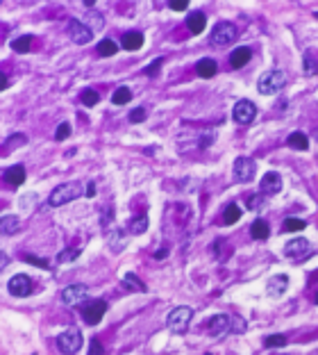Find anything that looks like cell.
Wrapping results in <instances>:
<instances>
[{
    "instance_id": "1",
    "label": "cell",
    "mask_w": 318,
    "mask_h": 355,
    "mask_svg": "<svg viewBox=\"0 0 318 355\" xmlns=\"http://www.w3.org/2000/svg\"><path fill=\"white\" fill-rule=\"evenodd\" d=\"M284 84H286V75L277 69L266 71V73H261V78L257 80V89H259V94H264V96L279 94L284 89Z\"/></svg>"
},
{
    "instance_id": "2",
    "label": "cell",
    "mask_w": 318,
    "mask_h": 355,
    "mask_svg": "<svg viewBox=\"0 0 318 355\" xmlns=\"http://www.w3.org/2000/svg\"><path fill=\"white\" fill-rule=\"evenodd\" d=\"M82 194V185L80 183H66V185H59V187L53 189L48 198V205L53 207H59V205H66V203L75 201V198Z\"/></svg>"
},
{
    "instance_id": "3",
    "label": "cell",
    "mask_w": 318,
    "mask_h": 355,
    "mask_svg": "<svg viewBox=\"0 0 318 355\" xmlns=\"http://www.w3.org/2000/svg\"><path fill=\"white\" fill-rule=\"evenodd\" d=\"M191 316H193V310L186 305H180V307H175V310H171V314H168V319H166L168 330H173L175 335H184L189 323H191Z\"/></svg>"
},
{
    "instance_id": "4",
    "label": "cell",
    "mask_w": 318,
    "mask_h": 355,
    "mask_svg": "<svg viewBox=\"0 0 318 355\" xmlns=\"http://www.w3.org/2000/svg\"><path fill=\"white\" fill-rule=\"evenodd\" d=\"M236 25L234 23H227V21H220V23L214 25V30H211V44L218 46V48H223V46H230L236 41Z\"/></svg>"
},
{
    "instance_id": "5",
    "label": "cell",
    "mask_w": 318,
    "mask_h": 355,
    "mask_svg": "<svg viewBox=\"0 0 318 355\" xmlns=\"http://www.w3.org/2000/svg\"><path fill=\"white\" fill-rule=\"evenodd\" d=\"M57 348L62 350L64 355H75L80 348H82V332L75 330V328L64 330L62 335L57 337Z\"/></svg>"
},
{
    "instance_id": "6",
    "label": "cell",
    "mask_w": 318,
    "mask_h": 355,
    "mask_svg": "<svg viewBox=\"0 0 318 355\" xmlns=\"http://www.w3.org/2000/svg\"><path fill=\"white\" fill-rule=\"evenodd\" d=\"M311 253H313L311 251V244H309V239H304V237L291 239V242H286V246H284V255L289 257V260H293V262L307 260Z\"/></svg>"
},
{
    "instance_id": "7",
    "label": "cell",
    "mask_w": 318,
    "mask_h": 355,
    "mask_svg": "<svg viewBox=\"0 0 318 355\" xmlns=\"http://www.w3.org/2000/svg\"><path fill=\"white\" fill-rule=\"evenodd\" d=\"M232 116H234L236 123L241 125H248L254 121V116H257V105L252 103V100H239V103L234 105V109H232Z\"/></svg>"
},
{
    "instance_id": "8",
    "label": "cell",
    "mask_w": 318,
    "mask_h": 355,
    "mask_svg": "<svg viewBox=\"0 0 318 355\" xmlns=\"http://www.w3.org/2000/svg\"><path fill=\"white\" fill-rule=\"evenodd\" d=\"M205 328L209 330L211 337H220L225 332H232V314H214L211 319H207Z\"/></svg>"
},
{
    "instance_id": "9",
    "label": "cell",
    "mask_w": 318,
    "mask_h": 355,
    "mask_svg": "<svg viewBox=\"0 0 318 355\" xmlns=\"http://www.w3.org/2000/svg\"><path fill=\"white\" fill-rule=\"evenodd\" d=\"M105 312H107V303L105 301H89L87 305L82 307V319L87 321L89 325H96L103 321Z\"/></svg>"
},
{
    "instance_id": "10",
    "label": "cell",
    "mask_w": 318,
    "mask_h": 355,
    "mask_svg": "<svg viewBox=\"0 0 318 355\" xmlns=\"http://www.w3.org/2000/svg\"><path fill=\"white\" fill-rule=\"evenodd\" d=\"M69 37H71V41L84 46V44H89V41H91L93 30L89 28L87 23H82V21H71V23H69Z\"/></svg>"
},
{
    "instance_id": "11",
    "label": "cell",
    "mask_w": 318,
    "mask_h": 355,
    "mask_svg": "<svg viewBox=\"0 0 318 355\" xmlns=\"http://www.w3.org/2000/svg\"><path fill=\"white\" fill-rule=\"evenodd\" d=\"M254 171H257L254 159H250V157H236L234 159V177L239 180V183H250V180L254 177Z\"/></svg>"
},
{
    "instance_id": "12",
    "label": "cell",
    "mask_w": 318,
    "mask_h": 355,
    "mask_svg": "<svg viewBox=\"0 0 318 355\" xmlns=\"http://www.w3.org/2000/svg\"><path fill=\"white\" fill-rule=\"evenodd\" d=\"M7 289H10L12 296H19V298H23V296H30V294H32L35 285H32V280H30L28 276L19 273V276L10 278V285H7Z\"/></svg>"
},
{
    "instance_id": "13",
    "label": "cell",
    "mask_w": 318,
    "mask_h": 355,
    "mask_svg": "<svg viewBox=\"0 0 318 355\" xmlns=\"http://www.w3.org/2000/svg\"><path fill=\"white\" fill-rule=\"evenodd\" d=\"M87 298V287L84 285H71L62 291V303L64 305H78Z\"/></svg>"
},
{
    "instance_id": "14",
    "label": "cell",
    "mask_w": 318,
    "mask_h": 355,
    "mask_svg": "<svg viewBox=\"0 0 318 355\" xmlns=\"http://www.w3.org/2000/svg\"><path fill=\"white\" fill-rule=\"evenodd\" d=\"M282 187H284V183H282V175H279V173L270 171V173H266V175L261 177V194L275 196V194L282 192Z\"/></svg>"
},
{
    "instance_id": "15",
    "label": "cell",
    "mask_w": 318,
    "mask_h": 355,
    "mask_svg": "<svg viewBox=\"0 0 318 355\" xmlns=\"http://www.w3.org/2000/svg\"><path fill=\"white\" fill-rule=\"evenodd\" d=\"M286 289H289V276H286V273H277V276H273L268 280V285H266V291H268V296H273V298L282 296Z\"/></svg>"
},
{
    "instance_id": "16",
    "label": "cell",
    "mask_w": 318,
    "mask_h": 355,
    "mask_svg": "<svg viewBox=\"0 0 318 355\" xmlns=\"http://www.w3.org/2000/svg\"><path fill=\"white\" fill-rule=\"evenodd\" d=\"M250 57H252V50L245 48V46H241V48L232 50V55H230V66H232V69H243V66L250 62Z\"/></svg>"
},
{
    "instance_id": "17",
    "label": "cell",
    "mask_w": 318,
    "mask_h": 355,
    "mask_svg": "<svg viewBox=\"0 0 318 355\" xmlns=\"http://www.w3.org/2000/svg\"><path fill=\"white\" fill-rule=\"evenodd\" d=\"M21 230V219L14 214L0 217V235H16Z\"/></svg>"
},
{
    "instance_id": "18",
    "label": "cell",
    "mask_w": 318,
    "mask_h": 355,
    "mask_svg": "<svg viewBox=\"0 0 318 355\" xmlns=\"http://www.w3.org/2000/svg\"><path fill=\"white\" fill-rule=\"evenodd\" d=\"M216 71H218V64H216V59L205 57V59H200V62L196 64V73L200 75V78H214Z\"/></svg>"
},
{
    "instance_id": "19",
    "label": "cell",
    "mask_w": 318,
    "mask_h": 355,
    "mask_svg": "<svg viewBox=\"0 0 318 355\" xmlns=\"http://www.w3.org/2000/svg\"><path fill=\"white\" fill-rule=\"evenodd\" d=\"M205 14L202 12H193V14H189V19H186V28L191 30V35H200L202 30H205Z\"/></svg>"
},
{
    "instance_id": "20",
    "label": "cell",
    "mask_w": 318,
    "mask_h": 355,
    "mask_svg": "<svg viewBox=\"0 0 318 355\" xmlns=\"http://www.w3.org/2000/svg\"><path fill=\"white\" fill-rule=\"evenodd\" d=\"M5 180L12 185V187H21V185L25 183V168L21 166V164L7 168V171H5Z\"/></svg>"
},
{
    "instance_id": "21",
    "label": "cell",
    "mask_w": 318,
    "mask_h": 355,
    "mask_svg": "<svg viewBox=\"0 0 318 355\" xmlns=\"http://www.w3.org/2000/svg\"><path fill=\"white\" fill-rule=\"evenodd\" d=\"M121 46L125 50H139L143 46V35L141 32H125L121 39Z\"/></svg>"
},
{
    "instance_id": "22",
    "label": "cell",
    "mask_w": 318,
    "mask_h": 355,
    "mask_svg": "<svg viewBox=\"0 0 318 355\" xmlns=\"http://www.w3.org/2000/svg\"><path fill=\"white\" fill-rule=\"evenodd\" d=\"M250 235H252V239H259V242L268 239V235H270L268 223H266L264 219H257V221H252V226H250Z\"/></svg>"
},
{
    "instance_id": "23",
    "label": "cell",
    "mask_w": 318,
    "mask_h": 355,
    "mask_svg": "<svg viewBox=\"0 0 318 355\" xmlns=\"http://www.w3.org/2000/svg\"><path fill=\"white\" fill-rule=\"evenodd\" d=\"M121 285L125 287L127 291H139V294H143V291H146V285H143V282L139 280L134 273H125V276H123V280H121Z\"/></svg>"
},
{
    "instance_id": "24",
    "label": "cell",
    "mask_w": 318,
    "mask_h": 355,
    "mask_svg": "<svg viewBox=\"0 0 318 355\" xmlns=\"http://www.w3.org/2000/svg\"><path fill=\"white\" fill-rule=\"evenodd\" d=\"M302 66H304V75H307V78H313V75L318 73V59L313 57L311 50H304V55H302Z\"/></svg>"
},
{
    "instance_id": "25",
    "label": "cell",
    "mask_w": 318,
    "mask_h": 355,
    "mask_svg": "<svg viewBox=\"0 0 318 355\" xmlns=\"http://www.w3.org/2000/svg\"><path fill=\"white\" fill-rule=\"evenodd\" d=\"M211 253H214V255H216V260H218V262H225L227 257H230L232 248L227 246V242H225V239H216V242L211 244Z\"/></svg>"
},
{
    "instance_id": "26",
    "label": "cell",
    "mask_w": 318,
    "mask_h": 355,
    "mask_svg": "<svg viewBox=\"0 0 318 355\" xmlns=\"http://www.w3.org/2000/svg\"><path fill=\"white\" fill-rule=\"evenodd\" d=\"M286 143H289L291 148H295V150H307L309 148V139L304 132H291L289 139H286Z\"/></svg>"
},
{
    "instance_id": "27",
    "label": "cell",
    "mask_w": 318,
    "mask_h": 355,
    "mask_svg": "<svg viewBox=\"0 0 318 355\" xmlns=\"http://www.w3.org/2000/svg\"><path fill=\"white\" fill-rule=\"evenodd\" d=\"M127 230L132 232V235H143V232L148 230V217H134V219H130V223H127Z\"/></svg>"
},
{
    "instance_id": "28",
    "label": "cell",
    "mask_w": 318,
    "mask_h": 355,
    "mask_svg": "<svg viewBox=\"0 0 318 355\" xmlns=\"http://www.w3.org/2000/svg\"><path fill=\"white\" fill-rule=\"evenodd\" d=\"M239 219H241V210L232 203V205L225 207V212H223V219H220V221H223V226H232V223H236Z\"/></svg>"
},
{
    "instance_id": "29",
    "label": "cell",
    "mask_w": 318,
    "mask_h": 355,
    "mask_svg": "<svg viewBox=\"0 0 318 355\" xmlns=\"http://www.w3.org/2000/svg\"><path fill=\"white\" fill-rule=\"evenodd\" d=\"M30 46H32V37H30V35L16 37V39L12 41V50H14V53H28Z\"/></svg>"
},
{
    "instance_id": "30",
    "label": "cell",
    "mask_w": 318,
    "mask_h": 355,
    "mask_svg": "<svg viewBox=\"0 0 318 355\" xmlns=\"http://www.w3.org/2000/svg\"><path fill=\"white\" fill-rule=\"evenodd\" d=\"M132 100V91L127 87H118L116 91H114V96H112V103L114 105H125V103H130Z\"/></svg>"
},
{
    "instance_id": "31",
    "label": "cell",
    "mask_w": 318,
    "mask_h": 355,
    "mask_svg": "<svg viewBox=\"0 0 318 355\" xmlns=\"http://www.w3.org/2000/svg\"><path fill=\"white\" fill-rule=\"evenodd\" d=\"M28 143V137H25L23 132H14V134H10V139L5 141V150L10 153V150H14V148H19V146H25Z\"/></svg>"
},
{
    "instance_id": "32",
    "label": "cell",
    "mask_w": 318,
    "mask_h": 355,
    "mask_svg": "<svg viewBox=\"0 0 318 355\" xmlns=\"http://www.w3.org/2000/svg\"><path fill=\"white\" fill-rule=\"evenodd\" d=\"M116 50H118V46L114 44L112 39H103L98 44V55H100V57H112V55H116Z\"/></svg>"
},
{
    "instance_id": "33",
    "label": "cell",
    "mask_w": 318,
    "mask_h": 355,
    "mask_svg": "<svg viewBox=\"0 0 318 355\" xmlns=\"http://www.w3.org/2000/svg\"><path fill=\"white\" fill-rule=\"evenodd\" d=\"M80 100H82V105H87V107H93V105H98L100 96L96 89H84L82 94H80Z\"/></svg>"
},
{
    "instance_id": "34",
    "label": "cell",
    "mask_w": 318,
    "mask_h": 355,
    "mask_svg": "<svg viewBox=\"0 0 318 355\" xmlns=\"http://www.w3.org/2000/svg\"><path fill=\"white\" fill-rule=\"evenodd\" d=\"M264 207H266L264 194H252V196L248 198V210H252V212H261Z\"/></svg>"
},
{
    "instance_id": "35",
    "label": "cell",
    "mask_w": 318,
    "mask_h": 355,
    "mask_svg": "<svg viewBox=\"0 0 318 355\" xmlns=\"http://www.w3.org/2000/svg\"><path fill=\"white\" fill-rule=\"evenodd\" d=\"M304 226H307V221H302V219H295V217H289L286 221L282 223V230H286V232H298V230H302Z\"/></svg>"
},
{
    "instance_id": "36",
    "label": "cell",
    "mask_w": 318,
    "mask_h": 355,
    "mask_svg": "<svg viewBox=\"0 0 318 355\" xmlns=\"http://www.w3.org/2000/svg\"><path fill=\"white\" fill-rule=\"evenodd\" d=\"M107 239H109V246H112V251H123V246H125V242H123L125 237H123V232H121V230L109 232Z\"/></svg>"
},
{
    "instance_id": "37",
    "label": "cell",
    "mask_w": 318,
    "mask_h": 355,
    "mask_svg": "<svg viewBox=\"0 0 318 355\" xmlns=\"http://www.w3.org/2000/svg\"><path fill=\"white\" fill-rule=\"evenodd\" d=\"M264 344L268 346V348H282L284 344H286V337L284 335H270L264 339Z\"/></svg>"
},
{
    "instance_id": "38",
    "label": "cell",
    "mask_w": 318,
    "mask_h": 355,
    "mask_svg": "<svg viewBox=\"0 0 318 355\" xmlns=\"http://www.w3.org/2000/svg\"><path fill=\"white\" fill-rule=\"evenodd\" d=\"M78 255H80L78 248H66V251H62V253L57 255V260L64 264V262H73V260H78Z\"/></svg>"
},
{
    "instance_id": "39",
    "label": "cell",
    "mask_w": 318,
    "mask_h": 355,
    "mask_svg": "<svg viewBox=\"0 0 318 355\" xmlns=\"http://www.w3.org/2000/svg\"><path fill=\"white\" fill-rule=\"evenodd\" d=\"M87 21H91V28H93V30H100V28L105 25L103 16H100L98 12H89V14H87Z\"/></svg>"
},
{
    "instance_id": "40",
    "label": "cell",
    "mask_w": 318,
    "mask_h": 355,
    "mask_svg": "<svg viewBox=\"0 0 318 355\" xmlns=\"http://www.w3.org/2000/svg\"><path fill=\"white\" fill-rule=\"evenodd\" d=\"M71 137V125L69 123H62L57 130H55V139L57 141H64V139H69Z\"/></svg>"
},
{
    "instance_id": "41",
    "label": "cell",
    "mask_w": 318,
    "mask_h": 355,
    "mask_svg": "<svg viewBox=\"0 0 318 355\" xmlns=\"http://www.w3.org/2000/svg\"><path fill=\"white\" fill-rule=\"evenodd\" d=\"M162 62H164L162 57H157L150 66H146V71H143V73H146V75H150V78H152V75H157V73H159V69H162Z\"/></svg>"
},
{
    "instance_id": "42",
    "label": "cell",
    "mask_w": 318,
    "mask_h": 355,
    "mask_svg": "<svg viewBox=\"0 0 318 355\" xmlns=\"http://www.w3.org/2000/svg\"><path fill=\"white\" fill-rule=\"evenodd\" d=\"M130 121H132V123H141V121H146V109H143V107L132 109V112H130Z\"/></svg>"
},
{
    "instance_id": "43",
    "label": "cell",
    "mask_w": 318,
    "mask_h": 355,
    "mask_svg": "<svg viewBox=\"0 0 318 355\" xmlns=\"http://www.w3.org/2000/svg\"><path fill=\"white\" fill-rule=\"evenodd\" d=\"M23 260L30 262V264H35V266H41V269H48V262L41 260V257H37V255H23Z\"/></svg>"
},
{
    "instance_id": "44",
    "label": "cell",
    "mask_w": 318,
    "mask_h": 355,
    "mask_svg": "<svg viewBox=\"0 0 318 355\" xmlns=\"http://www.w3.org/2000/svg\"><path fill=\"white\" fill-rule=\"evenodd\" d=\"M89 355H105L103 344H100L98 339H91V344H89Z\"/></svg>"
},
{
    "instance_id": "45",
    "label": "cell",
    "mask_w": 318,
    "mask_h": 355,
    "mask_svg": "<svg viewBox=\"0 0 318 355\" xmlns=\"http://www.w3.org/2000/svg\"><path fill=\"white\" fill-rule=\"evenodd\" d=\"M243 330H245V321L232 314V332H243Z\"/></svg>"
},
{
    "instance_id": "46",
    "label": "cell",
    "mask_w": 318,
    "mask_h": 355,
    "mask_svg": "<svg viewBox=\"0 0 318 355\" xmlns=\"http://www.w3.org/2000/svg\"><path fill=\"white\" fill-rule=\"evenodd\" d=\"M214 139H216V134L209 130V132H205V134L200 137V143H198V146H200V148H207V146H211V143H214Z\"/></svg>"
},
{
    "instance_id": "47",
    "label": "cell",
    "mask_w": 318,
    "mask_h": 355,
    "mask_svg": "<svg viewBox=\"0 0 318 355\" xmlns=\"http://www.w3.org/2000/svg\"><path fill=\"white\" fill-rule=\"evenodd\" d=\"M168 7H171V10H175V12H184L186 7H189V3H186V0H171V3H168Z\"/></svg>"
},
{
    "instance_id": "48",
    "label": "cell",
    "mask_w": 318,
    "mask_h": 355,
    "mask_svg": "<svg viewBox=\"0 0 318 355\" xmlns=\"http://www.w3.org/2000/svg\"><path fill=\"white\" fill-rule=\"evenodd\" d=\"M112 217H114V210H112V205H107V207H105V212H103V226L105 228L112 223Z\"/></svg>"
},
{
    "instance_id": "49",
    "label": "cell",
    "mask_w": 318,
    "mask_h": 355,
    "mask_svg": "<svg viewBox=\"0 0 318 355\" xmlns=\"http://www.w3.org/2000/svg\"><path fill=\"white\" fill-rule=\"evenodd\" d=\"M84 194H87L89 198L96 196V183H89V185H87V189H84Z\"/></svg>"
},
{
    "instance_id": "50",
    "label": "cell",
    "mask_w": 318,
    "mask_h": 355,
    "mask_svg": "<svg viewBox=\"0 0 318 355\" xmlns=\"http://www.w3.org/2000/svg\"><path fill=\"white\" fill-rule=\"evenodd\" d=\"M166 255H168V251H166V248H162V251H157V253H155V260H164Z\"/></svg>"
},
{
    "instance_id": "51",
    "label": "cell",
    "mask_w": 318,
    "mask_h": 355,
    "mask_svg": "<svg viewBox=\"0 0 318 355\" xmlns=\"http://www.w3.org/2000/svg\"><path fill=\"white\" fill-rule=\"evenodd\" d=\"M7 87V75L5 73H0V91Z\"/></svg>"
},
{
    "instance_id": "52",
    "label": "cell",
    "mask_w": 318,
    "mask_h": 355,
    "mask_svg": "<svg viewBox=\"0 0 318 355\" xmlns=\"http://www.w3.org/2000/svg\"><path fill=\"white\" fill-rule=\"evenodd\" d=\"M3 264H7V255H3V253H0V266Z\"/></svg>"
},
{
    "instance_id": "53",
    "label": "cell",
    "mask_w": 318,
    "mask_h": 355,
    "mask_svg": "<svg viewBox=\"0 0 318 355\" xmlns=\"http://www.w3.org/2000/svg\"><path fill=\"white\" fill-rule=\"evenodd\" d=\"M313 301H316V303H318V291H316V296H313Z\"/></svg>"
}]
</instances>
